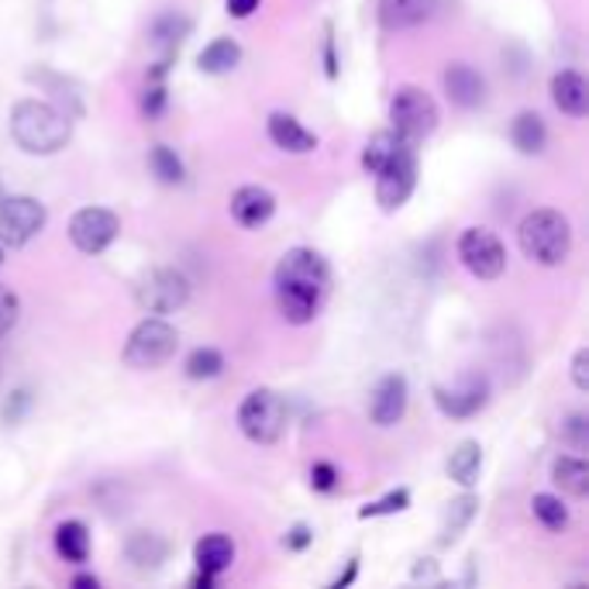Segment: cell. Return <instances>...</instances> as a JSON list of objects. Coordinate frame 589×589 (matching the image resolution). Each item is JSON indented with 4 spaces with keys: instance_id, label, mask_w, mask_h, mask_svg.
Masks as SVG:
<instances>
[{
    "instance_id": "6da1fadb",
    "label": "cell",
    "mask_w": 589,
    "mask_h": 589,
    "mask_svg": "<svg viewBox=\"0 0 589 589\" xmlns=\"http://www.w3.org/2000/svg\"><path fill=\"white\" fill-rule=\"evenodd\" d=\"M331 290L327 259L314 248H290L273 273V297L287 324H311Z\"/></svg>"
},
{
    "instance_id": "7a4b0ae2",
    "label": "cell",
    "mask_w": 589,
    "mask_h": 589,
    "mask_svg": "<svg viewBox=\"0 0 589 589\" xmlns=\"http://www.w3.org/2000/svg\"><path fill=\"white\" fill-rule=\"evenodd\" d=\"M11 138L29 156H56L73 138L69 114L53 108L48 100H18L11 108Z\"/></svg>"
},
{
    "instance_id": "3957f363",
    "label": "cell",
    "mask_w": 589,
    "mask_h": 589,
    "mask_svg": "<svg viewBox=\"0 0 589 589\" xmlns=\"http://www.w3.org/2000/svg\"><path fill=\"white\" fill-rule=\"evenodd\" d=\"M521 252L537 266H562L573 252V224L562 211H531L518 227Z\"/></svg>"
},
{
    "instance_id": "277c9868",
    "label": "cell",
    "mask_w": 589,
    "mask_h": 589,
    "mask_svg": "<svg viewBox=\"0 0 589 589\" xmlns=\"http://www.w3.org/2000/svg\"><path fill=\"white\" fill-rule=\"evenodd\" d=\"M179 348V335L176 327L163 318H145L142 324H135V331L127 335L124 345V366H132L138 373L159 369Z\"/></svg>"
},
{
    "instance_id": "5b68a950",
    "label": "cell",
    "mask_w": 589,
    "mask_h": 589,
    "mask_svg": "<svg viewBox=\"0 0 589 589\" xmlns=\"http://www.w3.org/2000/svg\"><path fill=\"white\" fill-rule=\"evenodd\" d=\"M238 427L248 442L273 445L287 431V403L276 390H252L238 407Z\"/></svg>"
},
{
    "instance_id": "8992f818",
    "label": "cell",
    "mask_w": 589,
    "mask_h": 589,
    "mask_svg": "<svg viewBox=\"0 0 589 589\" xmlns=\"http://www.w3.org/2000/svg\"><path fill=\"white\" fill-rule=\"evenodd\" d=\"M390 121H393V132L407 142H424L434 127H438L442 114L434 97L421 87H400L390 100Z\"/></svg>"
},
{
    "instance_id": "52a82bcc",
    "label": "cell",
    "mask_w": 589,
    "mask_h": 589,
    "mask_svg": "<svg viewBox=\"0 0 589 589\" xmlns=\"http://www.w3.org/2000/svg\"><path fill=\"white\" fill-rule=\"evenodd\" d=\"M376 176V203L382 211H400L418 187V145L403 142L397 156Z\"/></svg>"
},
{
    "instance_id": "ba28073f",
    "label": "cell",
    "mask_w": 589,
    "mask_h": 589,
    "mask_svg": "<svg viewBox=\"0 0 589 589\" xmlns=\"http://www.w3.org/2000/svg\"><path fill=\"white\" fill-rule=\"evenodd\" d=\"M48 221L45 203L35 197H4L0 203V245L4 248H24Z\"/></svg>"
},
{
    "instance_id": "9c48e42d",
    "label": "cell",
    "mask_w": 589,
    "mask_h": 589,
    "mask_svg": "<svg viewBox=\"0 0 589 589\" xmlns=\"http://www.w3.org/2000/svg\"><path fill=\"white\" fill-rule=\"evenodd\" d=\"M135 300L145 314H173L190 300V284L179 269H152L135 287Z\"/></svg>"
},
{
    "instance_id": "30bf717a",
    "label": "cell",
    "mask_w": 589,
    "mask_h": 589,
    "mask_svg": "<svg viewBox=\"0 0 589 589\" xmlns=\"http://www.w3.org/2000/svg\"><path fill=\"white\" fill-rule=\"evenodd\" d=\"M458 259H463V266L473 276L497 279L507 269V248L493 232H486V227H466L463 238H458Z\"/></svg>"
},
{
    "instance_id": "8fae6325",
    "label": "cell",
    "mask_w": 589,
    "mask_h": 589,
    "mask_svg": "<svg viewBox=\"0 0 589 589\" xmlns=\"http://www.w3.org/2000/svg\"><path fill=\"white\" fill-rule=\"evenodd\" d=\"M121 235V218L108 208H84L69 218V242L84 255H100Z\"/></svg>"
},
{
    "instance_id": "7c38bea8",
    "label": "cell",
    "mask_w": 589,
    "mask_h": 589,
    "mask_svg": "<svg viewBox=\"0 0 589 589\" xmlns=\"http://www.w3.org/2000/svg\"><path fill=\"white\" fill-rule=\"evenodd\" d=\"M434 403H438V411L445 418L469 421V418H476L482 411L486 403H490V379H486L482 373H473L452 390L438 387V390H434Z\"/></svg>"
},
{
    "instance_id": "4fadbf2b",
    "label": "cell",
    "mask_w": 589,
    "mask_h": 589,
    "mask_svg": "<svg viewBox=\"0 0 589 589\" xmlns=\"http://www.w3.org/2000/svg\"><path fill=\"white\" fill-rule=\"evenodd\" d=\"M407 400H411V390H407V376L400 373H387L373 390L369 400V418L376 427H393L403 414H407Z\"/></svg>"
},
{
    "instance_id": "5bb4252c",
    "label": "cell",
    "mask_w": 589,
    "mask_h": 589,
    "mask_svg": "<svg viewBox=\"0 0 589 589\" xmlns=\"http://www.w3.org/2000/svg\"><path fill=\"white\" fill-rule=\"evenodd\" d=\"M445 93L455 108H463V111H476L482 100H486V80H482V73L473 69L469 63H452L445 69Z\"/></svg>"
},
{
    "instance_id": "9a60e30c",
    "label": "cell",
    "mask_w": 589,
    "mask_h": 589,
    "mask_svg": "<svg viewBox=\"0 0 589 589\" xmlns=\"http://www.w3.org/2000/svg\"><path fill=\"white\" fill-rule=\"evenodd\" d=\"M438 0H379V24L387 32H407L431 21Z\"/></svg>"
},
{
    "instance_id": "2e32d148",
    "label": "cell",
    "mask_w": 589,
    "mask_h": 589,
    "mask_svg": "<svg viewBox=\"0 0 589 589\" xmlns=\"http://www.w3.org/2000/svg\"><path fill=\"white\" fill-rule=\"evenodd\" d=\"M273 214H276V197L266 187L248 184L232 193V218L242 227H263Z\"/></svg>"
},
{
    "instance_id": "e0dca14e",
    "label": "cell",
    "mask_w": 589,
    "mask_h": 589,
    "mask_svg": "<svg viewBox=\"0 0 589 589\" xmlns=\"http://www.w3.org/2000/svg\"><path fill=\"white\" fill-rule=\"evenodd\" d=\"M266 132H269L273 145L284 148V152H290V156H307V152L318 148V135L307 132V127H303L293 114H284V111L269 114Z\"/></svg>"
},
{
    "instance_id": "ac0fdd59",
    "label": "cell",
    "mask_w": 589,
    "mask_h": 589,
    "mask_svg": "<svg viewBox=\"0 0 589 589\" xmlns=\"http://www.w3.org/2000/svg\"><path fill=\"white\" fill-rule=\"evenodd\" d=\"M552 100L562 114L569 118H586L589 111V87L576 69H562L552 76Z\"/></svg>"
},
{
    "instance_id": "d6986e66",
    "label": "cell",
    "mask_w": 589,
    "mask_h": 589,
    "mask_svg": "<svg viewBox=\"0 0 589 589\" xmlns=\"http://www.w3.org/2000/svg\"><path fill=\"white\" fill-rule=\"evenodd\" d=\"M124 558L132 562V569H138V573H156L163 562L169 558V542H166V537H159V534L135 531L124 542Z\"/></svg>"
},
{
    "instance_id": "ffe728a7",
    "label": "cell",
    "mask_w": 589,
    "mask_h": 589,
    "mask_svg": "<svg viewBox=\"0 0 589 589\" xmlns=\"http://www.w3.org/2000/svg\"><path fill=\"white\" fill-rule=\"evenodd\" d=\"M193 558H197V569L200 573H211V576H221L235 566V542L227 534H203L197 548H193Z\"/></svg>"
},
{
    "instance_id": "44dd1931",
    "label": "cell",
    "mask_w": 589,
    "mask_h": 589,
    "mask_svg": "<svg viewBox=\"0 0 589 589\" xmlns=\"http://www.w3.org/2000/svg\"><path fill=\"white\" fill-rule=\"evenodd\" d=\"M190 32H193V21H190V18H184L179 11H166V14H159L156 21H152L148 38L163 48V56L176 59L179 45L187 42V35H190Z\"/></svg>"
},
{
    "instance_id": "7402d4cb",
    "label": "cell",
    "mask_w": 589,
    "mask_h": 589,
    "mask_svg": "<svg viewBox=\"0 0 589 589\" xmlns=\"http://www.w3.org/2000/svg\"><path fill=\"white\" fill-rule=\"evenodd\" d=\"M510 138H514L521 156H542L545 145H548V127L545 118L534 114V111H521L510 124Z\"/></svg>"
},
{
    "instance_id": "603a6c76",
    "label": "cell",
    "mask_w": 589,
    "mask_h": 589,
    "mask_svg": "<svg viewBox=\"0 0 589 589\" xmlns=\"http://www.w3.org/2000/svg\"><path fill=\"white\" fill-rule=\"evenodd\" d=\"M552 482L558 486L562 493L582 500V497H589V466L582 463L579 455H562V458H555V466H552Z\"/></svg>"
},
{
    "instance_id": "cb8c5ba5",
    "label": "cell",
    "mask_w": 589,
    "mask_h": 589,
    "mask_svg": "<svg viewBox=\"0 0 589 589\" xmlns=\"http://www.w3.org/2000/svg\"><path fill=\"white\" fill-rule=\"evenodd\" d=\"M238 63H242V45L235 38H214L197 56L200 73H208V76H224V73H232Z\"/></svg>"
},
{
    "instance_id": "d4e9b609",
    "label": "cell",
    "mask_w": 589,
    "mask_h": 589,
    "mask_svg": "<svg viewBox=\"0 0 589 589\" xmlns=\"http://www.w3.org/2000/svg\"><path fill=\"white\" fill-rule=\"evenodd\" d=\"M476 510H479V497H473V493H463L458 500H452L448 503V510H445V524H442V537L438 542L448 548V545H455L458 537H463V531L473 524V518H476Z\"/></svg>"
},
{
    "instance_id": "484cf974",
    "label": "cell",
    "mask_w": 589,
    "mask_h": 589,
    "mask_svg": "<svg viewBox=\"0 0 589 589\" xmlns=\"http://www.w3.org/2000/svg\"><path fill=\"white\" fill-rule=\"evenodd\" d=\"M56 552L66 562H87L90 558V531L84 521H63L56 527Z\"/></svg>"
},
{
    "instance_id": "4316f807",
    "label": "cell",
    "mask_w": 589,
    "mask_h": 589,
    "mask_svg": "<svg viewBox=\"0 0 589 589\" xmlns=\"http://www.w3.org/2000/svg\"><path fill=\"white\" fill-rule=\"evenodd\" d=\"M479 469H482V448H479V442H463L455 452H452V458H448V476L458 482V486H476V479H479Z\"/></svg>"
},
{
    "instance_id": "83f0119b",
    "label": "cell",
    "mask_w": 589,
    "mask_h": 589,
    "mask_svg": "<svg viewBox=\"0 0 589 589\" xmlns=\"http://www.w3.org/2000/svg\"><path fill=\"white\" fill-rule=\"evenodd\" d=\"M403 142H407V138H400L397 132H376V135L369 138L366 152H363V169H366V173H379L382 166H387V163L397 156Z\"/></svg>"
},
{
    "instance_id": "f1b7e54d",
    "label": "cell",
    "mask_w": 589,
    "mask_h": 589,
    "mask_svg": "<svg viewBox=\"0 0 589 589\" xmlns=\"http://www.w3.org/2000/svg\"><path fill=\"white\" fill-rule=\"evenodd\" d=\"M148 166H152V173L159 176V184H166V187H176V184H184V179H187L184 159H179L169 145H156V148H152V152H148Z\"/></svg>"
},
{
    "instance_id": "f546056e",
    "label": "cell",
    "mask_w": 589,
    "mask_h": 589,
    "mask_svg": "<svg viewBox=\"0 0 589 589\" xmlns=\"http://www.w3.org/2000/svg\"><path fill=\"white\" fill-rule=\"evenodd\" d=\"M531 510H534V518L542 521L548 531H566L569 527V507L562 503L558 497H552V493H537L531 500Z\"/></svg>"
},
{
    "instance_id": "4dcf8cb0",
    "label": "cell",
    "mask_w": 589,
    "mask_h": 589,
    "mask_svg": "<svg viewBox=\"0 0 589 589\" xmlns=\"http://www.w3.org/2000/svg\"><path fill=\"white\" fill-rule=\"evenodd\" d=\"M187 376L190 379H214L224 373V355L218 348H193L187 355Z\"/></svg>"
},
{
    "instance_id": "1f68e13d",
    "label": "cell",
    "mask_w": 589,
    "mask_h": 589,
    "mask_svg": "<svg viewBox=\"0 0 589 589\" xmlns=\"http://www.w3.org/2000/svg\"><path fill=\"white\" fill-rule=\"evenodd\" d=\"M407 507H411V493L393 490V493H387V497L376 500V503H366L363 510H358V518H363V521H369V518H390V514H403Z\"/></svg>"
},
{
    "instance_id": "d6a6232c",
    "label": "cell",
    "mask_w": 589,
    "mask_h": 589,
    "mask_svg": "<svg viewBox=\"0 0 589 589\" xmlns=\"http://www.w3.org/2000/svg\"><path fill=\"white\" fill-rule=\"evenodd\" d=\"M562 442H566L573 452H586L589 448V418L569 414L566 421H562Z\"/></svg>"
},
{
    "instance_id": "836d02e7",
    "label": "cell",
    "mask_w": 589,
    "mask_h": 589,
    "mask_svg": "<svg viewBox=\"0 0 589 589\" xmlns=\"http://www.w3.org/2000/svg\"><path fill=\"white\" fill-rule=\"evenodd\" d=\"M29 411H32V393L29 390H14L4 400V407H0V421H4V427H18Z\"/></svg>"
},
{
    "instance_id": "e575fe53",
    "label": "cell",
    "mask_w": 589,
    "mask_h": 589,
    "mask_svg": "<svg viewBox=\"0 0 589 589\" xmlns=\"http://www.w3.org/2000/svg\"><path fill=\"white\" fill-rule=\"evenodd\" d=\"M21 318V300L11 287L0 284V338H8Z\"/></svg>"
},
{
    "instance_id": "d590c367",
    "label": "cell",
    "mask_w": 589,
    "mask_h": 589,
    "mask_svg": "<svg viewBox=\"0 0 589 589\" xmlns=\"http://www.w3.org/2000/svg\"><path fill=\"white\" fill-rule=\"evenodd\" d=\"M166 104H169V90H166V84H163V80H159V84H148V90H145V97H142V111H145V118H148V121H159L163 111H166Z\"/></svg>"
},
{
    "instance_id": "8d00e7d4",
    "label": "cell",
    "mask_w": 589,
    "mask_h": 589,
    "mask_svg": "<svg viewBox=\"0 0 589 589\" xmlns=\"http://www.w3.org/2000/svg\"><path fill=\"white\" fill-rule=\"evenodd\" d=\"M311 486L318 493H331L338 486V469L331 466V463H314V469H311Z\"/></svg>"
},
{
    "instance_id": "74e56055",
    "label": "cell",
    "mask_w": 589,
    "mask_h": 589,
    "mask_svg": "<svg viewBox=\"0 0 589 589\" xmlns=\"http://www.w3.org/2000/svg\"><path fill=\"white\" fill-rule=\"evenodd\" d=\"M314 542V531L307 527V524H297V527H290L287 531V537H284V545L290 548V552H303L307 545Z\"/></svg>"
},
{
    "instance_id": "f35d334b",
    "label": "cell",
    "mask_w": 589,
    "mask_h": 589,
    "mask_svg": "<svg viewBox=\"0 0 589 589\" xmlns=\"http://www.w3.org/2000/svg\"><path fill=\"white\" fill-rule=\"evenodd\" d=\"M573 382L579 390H589V352L586 348H579L573 358Z\"/></svg>"
},
{
    "instance_id": "ab89813d",
    "label": "cell",
    "mask_w": 589,
    "mask_h": 589,
    "mask_svg": "<svg viewBox=\"0 0 589 589\" xmlns=\"http://www.w3.org/2000/svg\"><path fill=\"white\" fill-rule=\"evenodd\" d=\"M324 73L335 80L338 76V56H335V32H331V24L324 29Z\"/></svg>"
},
{
    "instance_id": "60d3db41",
    "label": "cell",
    "mask_w": 589,
    "mask_h": 589,
    "mask_svg": "<svg viewBox=\"0 0 589 589\" xmlns=\"http://www.w3.org/2000/svg\"><path fill=\"white\" fill-rule=\"evenodd\" d=\"M255 11H259V0H227V14L232 18H252Z\"/></svg>"
},
{
    "instance_id": "b9f144b4",
    "label": "cell",
    "mask_w": 589,
    "mask_h": 589,
    "mask_svg": "<svg viewBox=\"0 0 589 589\" xmlns=\"http://www.w3.org/2000/svg\"><path fill=\"white\" fill-rule=\"evenodd\" d=\"M355 576H358V558H352V562H348V569H345L335 582H331V589H345Z\"/></svg>"
},
{
    "instance_id": "7bdbcfd3",
    "label": "cell",
    "mask_w": 589,
    "mask_h": 589,
    "mask_svg": "<svg viewBox=\"0 0 589 589\" xmlns=\"http://www.w3.org/2000/svg\"><path fill=\"white\" fill-rule=\"evenodd\" d=\"M97 586H100V579L90 576V573H84V576H76V579H73V589H97Z\"/></svg>"
},
{
    "instance_id": "ee69618b",
    "label": "cell",
    "mask_w": 589,
    "mask_h": 589,
    "mask_svg": "<svg viewBox=\"0 0 589 589\" xmlns=\"http://www.w3.org/2000/svg\"><path fill=\"white\" fill-rule=\"evenodd\" d=\"M193 586H197V589H211V586H214V576H211V573H197V576H193Z\"/></svg>"
},
{
    "instance_id": "f6af8a7d",
    "label": "cell",
    "mask_w": 589,
    "mask_h": 589,
    "mask_svg": "<svg viewBox=\"0 0 589 589\" xmlns=\"http://www.w3.org/2000/svg\"><path fill=\"white\" fill-rule=\"evenodd\" d=\"M424 562H427V566H418V569H414V579H421V576H434V573H438V569H434V562H431V558H424Z\"/></svg>"
},
{
    "instance_id": "bcb514c9",
    "label": "cell",
    "mask_w": 589,
    "mask_h": 589,
    "mask_svg": "<svg viewBox=\"0 0 589 589\" xmlns=\"http://www.w3.org/2000/svg\"><path fill=\"white\" fill-rule=\"evenodd\" d=\"M4 197H8V190H4V179H0V203H4Z\"/></svg>"
},
{
    "instance_id": "7dc6e473",
    "label": "cell",
    "mask_w": 589,
    "mask_h": 589,
    "mask_svg": "<svg viewBox=\"0 0 589 589\" xmlns=\"http://www.w3.org/2000/svg\"><path fill=\"white\" fill-rule=\"evenodd\" d=\"M0 266H4V245H0Z\"/></svg>"
}]
</instances>
